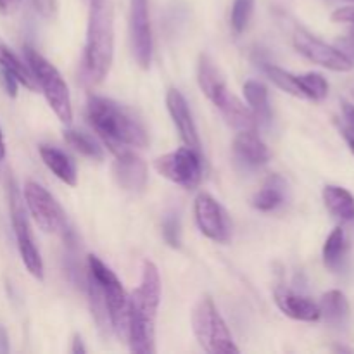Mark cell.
<instances>
[{
	"label": "cell",
	"mask_w": 354,
	"mask_h": 354,
	"mask_svg": "<svg viewBox=\"0 0 354 354\" xmlns=\"http://www.w3.org/2000/svg\"><path fill=\"white\" fill-rule=\"evenodd\" d=\"M292 44L299 54H303L304 57L310 59L315 64H320L324 68L339 73H346L353 69V61L344 52L318 40L317 37L310 35L308 31L297 30L294 33Z\"/></svg>",
	"instance_id": "obj_10"
},
{
	"label": "cell",
	"mask_w": 354,
	"mask_h": 354,
	"mask_svg": "<svg viewBox=\"0 0 354 354\" xmlns=\"http://www.w3.org/2000/svg\"><path fill=\"white\" fill-rule=\"evenodd\" d=\"M283 199H286V182L282 176L272 175L259 189V192H256V196L252 197V206L266 213L279 207Z\"/></svg>",
	"instance_id": "obj_21"
},
{
	"label": "cell",
	"mask_w": 354,
	"mask_h": 354,
	"mask_svg": "<svg viewBox=\"0 0 354 354\" xmlns=\"http://www.w3.org/2000/svg\"><path fill=\"white\" fill-rule=\"evenodd\" d=\"M86 120L111 152L147 147L149 137L140 121L114 100L92 95L86 102Z\"/></svg>",
	"instance_id": "obj_1"
},
{
	"label": "cell",
	"mask_w": 354,
	"mask_h": 354,
	"mask_svg": "<svg viewBox=\"0 0 354 354\" xmlns=\"http://www.w3.org/2000/svg\"><path fill=\"white\" fill-rule=\"evenodd\" d=\"M114 178L121 189L128 192H140L147 183V165L144 159L133 151L127 149L116 154V161L113 165Z\"/></svg>",
	"instance_id": "obj_14"
},
{
	"label": "cell",
	"mask_w": 354,
	"mask_h": 354,
	"mask_svg": "<svg viewBox=\"0 0 354 354\" xmlns=\"http://www.w3.org/2000/svg\"><path fill=\"white\" fill-rule=\"evenodd\" d=\"M6 2H7V10H12V9H16V7L19 6L23 0H6Z\"/></svg>",
	"instance_id": "obj_38"
},
{
	"label": "cell",
	"mask_w": 354,
	"mask_h": 354,
	"mask_svg": "<svg viewBox=\"0 0 354 354\" xmlns=\"http://www.w3.org/2000/svg\"><path fill=\"white\" fill-rule=\"evenodd\" d=\"M154 166L159 175H162L176 185L185 187V189H196L203 178L201 152L194 151L187 145L158 158Z\"/></svg>",
	"instance_id": "obj_8"
},
{
	"label": "cell",
	"mask_w": 354,
	"mask_h": 354,
	"mask_svg": "<svg viewBox=\"0 0 354 354\" xmlns=\"http://www.w3.org/2000/svg\"><path fill=\"white\" fill-rule=\"evenodd\" d=\"M0 68H2L3 71L16 76L17 82H19L21 85L26 86V88L37 90V82H35V76L31 75L28 64H24V62L3 44H0Z\"/></svg>",
	"instance_id": "obj_23"
},
{
	"label": "cell",
	"mask_w": 354,
	"mask_h": 354,
	"mask_svg": "<svg viewBox=\"0 0 354 354\" xmlns=\"http://www.w3.org/2000/svg\"><path fill=\"white\" fill-rule=\"evenodd\" d=\"M324 201L327 209L342 221H354V196L339 185H327L324 189Z\"/></svg>",
	"instance_id": "obj_20"
},
{
	"label": "cell",
	"mask_w": 354,
	"mask_h": 354,
	"mask_svg": "<svg viewBox=\"0 0 354 354\" xmlns=\"http://www.w3.org/2000/svg\"><path fill=\"white\" fill-rule=\"evenodd\" d=\"M192 328L201 348L209 354L239 353L227 324L218 313L213 299L204 296L196 304L192 313Z\"/></svg>",
	"instance_id": "obj_6"
},
{
	"label": "cell",
	"mask_w": 354,
	"mask_h": 354,
	"mask_svg": "<svg viewBox=\"0 0 354 354\" xmlns=\"http://www.w3.org/2000/svg\"><path fill=\"white\" fill-rule=\"evenodd\" d=\"M24 57H26V64L30 68L31 75L35 76V82H37V85H40L41 92H44L45 99H47L48 106L52 107L55 116L62 123H71V97H69L68 85L62 80L57 68L50 64L44 55L38 54L35 48L28 47V45L24 47Z\"/></svg>",
	"instance_id": "obj_4"
},
{
	"label": "cell",
	"mask_w": 354,
	"mask_h": 354,
	"mask_svg": "<svg viewBox=\"0 0 354 354\" xmlns=\"http://www.w3.org/2000/svg\"><path fill=\"white\" fill-rule=\"evenodd\" d=\"M0 351H7V334L2 327H0Z\"/></svg>",
	"instance_id": "obj_36"
},
{
	"label": "cell",
	"mask_w": 354,
	"mask_h": 354,
	"mask_svg": "<svg viewBox=\"0 0 354 354\" xmlns=\"http://www.w3.org/2000/svg\"><path fill=\"white\" fill-rule=\"evenodd\" d=\"M263 71H265L266 75H268V78L272 80L279 88H282L283 92L290 93V95L303 97L299 82H297V75H292V73L286 71V69L279 68V66L275 64H268V62L263 64Z\"/></svg>",
	"instance_id": "obj_27"
},
{
	"label": "cell",
	"mask_w": 354,
	"mask_h": 354,
	"mask_svg": "<svg viewBox=\"0 0 354 354\" xmlns=\"http://www.w3.org/2000/svg\"><path fill=\"white\" fill-rule=\"evenodd\" d=\"M64 140L68 142L76 152L85 156V158L95 159V161H100V159L104 158L102 147H99V144H97L90 135L82 133V131H76V130H66Z\"/></svg>",
	"instance_id": "obj_25"
},
{
	"label": "cell",
	"mask_w": 354,
	"mask_h": 354,
	"mask_svg": "<svg viewBox=\"0 0 354 354\" xmlns=\"http://www.w3.org/2000/svg\"><path fill=\"white\" fill-rule=\"evenodd\" d=\"M275 301L277 306L280 308L283 315H287L292 320L299 322H318L322 318L320 306L313 303L308 297L294 294L290 290L277 289L275 290Z\"/></svg>",
	"instance_id": "obj_16"
},
{
	"label": "cell",
	"mask_w": 354,
	"mask_h": 354,
	"mask_svg": "<svg viewBox=\"0 0 354 354\" xmlns=\"http://www.w3.org/2000/svg\"><path fill=\"white\" fill-rule=\"evenodd\" d=\"M85 2H86V3H90V2H92V0H85Z\"/></svg>",
	"instance_id": "obj_39"
},
{
	"label": "cell",
	"mask_w": 354,
	"mask_h": 354,
	"mask_svg": "<svg viewBox=\"0 0 354 354\" xmlns=\"http://www.w3.org/2000/svg\"><path fill=\"white\" fill-rule=\"evenodd\" d=\"M235 156L248 166H261L268 162L270 151L256 131H239L234 142Z\"/></svg>",
	"instance_id": "obj_17"
},
{
	"label": "cell",
	"mask_w": 354,
	"mask_h": 354,
	"mask_svg": "<svg viewBox=\"0 0 354 354\" xmlns=\"http://www.w3.org/2000/svg\"><path fill=\"white\" fill-rule=\"evenodd\" d=\"M342 113H344L346 123L354 128V106L349 102H342Z\"/></svg>",
	"instance_id": "obj_34"
},
{
	"label": "cell",
	"mask_w": 354,
	"mask_h": 354,
	"mask_svg": "<svg viewBox=\"0 0 354 354\" xmlns=\"http://www.w3.org/2000/svg\"><path fill=\"white\" fill-rule=\"evenodd\" d=\"M162 235H165L166 242L173 248H178L180 245V223L176 218H168L162 225Z\"/></svg>",
	"instance_id": "obj_29"
},
{
	"label": "cell",
	"mask_w": 354,
	"mask_h": 354,
	"mask_svg": "<svg viewBox=\"0 0 354 354\" xmlns=\"http://www.w3.org/2000/svg\"><path fill=\"white\" fill-rule=\"evenodd\" d=\"M244 95L249 104V109L252 111L258 123H270V120H272V107H270L268 100V88L261 82L251 80V82H245Z\"/></svg>",
	"instance_id": "obj_22"
},
{
	"label": "cell",
	"mask_w": 354,
	"mask_h": 354,
	"mask_svg": "<svg viewBox=\"0 0 354 354\" xmlns=\"http://www.w3.org/2000/svg\"><path fill=\"white\" fill-rule=\"evenodd\" d=\"M197 82H199V86L204 92V95H206L221 113H225V111L237 100V97H235L234 93H230V90H228L220 69L214 66V62L211 61L207 55H201L199 59V66H197Z\"/></svg>",
	"instance_id": "obj_13"
},
{
	"label": "cell",
	"mask_w": 354,
	"mask_h": 354,
	"mask_svg": "<svg viewBox=\"0 0 354 354\" xmlns=\"http://www.w3.org/2000/svg\"><path fill=\"white\" fill-rule=\"evenodd\" d=\"M9 207H10V220H12L14 234H16L17 249H19L21 259H23L24 266L28 272L35 277V279H44V261H41L40 251H38L37 244H35L33 234H31L30 223H28V216L24 213V206L21 203L19 192H17L14 182L9 187Z\"/></svg>",
	"instance_id": "obj_7"
},
{
	"label": "cell",
	"mask_w": 354,
	"mask_h": 354,
	"mask_svg": "<svg viewBox=\"0 0 354 354\" xmlns=\"http://www.w3.org/2000/svg\"><path fill=\"white\" fill-rule=\"evenodd\" d=\"M24 201L38 227L47 234H59L66 230V214L57 201L47 189L37 182L24 185Z\"/></svg>",
	"instance_id": "obj_9"
},
{
	"label": "cell",
	"mask_w": 354,
	"mask_h": 354,
	"mask_svg": "<svg viewBox=\"0 0 354 354\" xmlns=\"http://www.w3.org/2000/svg\"><path fill=\"white\" fill-rule=\"evenodd\" d=\"M332 19L335 23H346L353 28V33H354V7H341V9L335 10L332 14Z\"/></svg>",
	"instance_id": "obj_31"
},
{
	"label": "cell",
	"mask_w": 354,
	"mask_h": 354,
	"mask_svg": "<svg viewBox=\"0 0 354 354\" xmlns=\"http://www.w3.org/2000/svg\"><path fill=\"white\" fill-rule=\"evenodd\" d=\"M254 2L256 0H234L230 23L237 35L244 33L245 28H248L252 12H254Z\"/></svg>",
	"instance_id": "obj_28"
},
{
	"label": "cell",
	"mask_w": 354,
	"mask_h": 354,
	"mask_svg": "<svg viewBox=\"0 0 354 354\" xmlns=\"http://www.w3.org/2000/svg\"><path fill=\"white\" fill-rule=\"evenodd\" d=\"M71 353H75V354H78V353H86V349H85V346H83L82 337H80V335H75V341H73Z\"/></svg>",
	"instance_id": "obj_35"
},
{
	"label": "cell",
	"mask_w": 354,
	"mask_h": 354,
	"mask_svg": "<svg viewBox=\"0 0 354 354\" xmlns=\"http://www.w3.org/2000/svg\"><path fill=\"white\" fill-rule=\"evenodd\" d=\"M161 301V279L152 261H145L142 268L140 286L130 296L127 342L131 353L154 354L156 317Z\"/></svg>",
	"instance_id": "obj_2"
},
{
	"label": "cell",
	"mask_w": 354,
	"mask_h": 354,
	"mask_svg": "<svg viewBox=\"0 0 354 354\" xmlns=\"http://www.w3.org/2000/svg\"><path fill=\"white\" fill-rule=\"evenodd\" d=\"M166 106H168L169 116H171L183 144L187 147L194 149V151L201 152V138L199 133H197L196 123L192 120V114H190L185 97L176 88H171L168 92V95H166Z\"/></svg>",
	"instance_id": "obj_15"
},
{
	"label": "cell",
	"mask_w": 354,
	"mask_h": 354,
	"mask_svg": "<svg viewBox=\"0 0 354 354\" xmlns=\"http://www.w3.org/2000/svg\"><path fill=\"white\" fill-rule=\"evenodd\" d=\"M88 28L83 68L86 78L92 83H100L109 73L114 55V24L111 0H92L88 3Z\"/></svg>",
	"instance_id": "obj_3"
},
{
	"label": "cell",
	"mask_w": 354,
	"mask_h": 354,
	"mask_svg": "<svg viewBox=\"0 0 354 354\" xmlns=\"http://www.w3.org/2000/svg\"><path fill=\"white\" fill-rule=\"evenodd\" d=\"M297 82H299L301 92H303V99L320 102V100H324L328 95V82L320 73L297 75Z\"/></svg>",
	"instance_id": "obj_26"
},
{
	"label": "cell",
	"mask_w": 354,
	"mask_h": 354,
	"mask_svg": "<svg viewBox=\"0 0 354 354\" xmlns=\"http://www.w3.org/2000/svg\"><path fill=\"white\" fill-rule=\"evenodd\" d=\"M346 251H348V241H346L344 230L341 227L334 228L324 245L325 266L330 270H337L342 265V261H344Z\"/></svg>",
	"instance_id": "obj_24"
},
{
	"label": "cell",
	"mask_w": 354,
	"mask_h": 354,
	"mask_svg": "<svg viewBox=\"0 0 354 354\" xmlns=\"http://www.w3.org/2000/svg\"><path fill=\"white\" fill-rule=\"evenodd\" d=\"M31 6L44 17H52L57 12V0H31Z\"/></svg>",
	"instance_id": "obj_30"
},
{
	"label": "cell",
	"mask_w": 354,
	"mask_h": 354,
	"mask_svg": "<svg viewBox=\"0 0 354 354\" xmlns=\"http://www.w3.org/2000/svg\"><path fill=\"white\" fill-rule=\"evenodd\" d=\"M339 130H341L346 144L349 145V149H351V152L354 154V128H351L348 123H346V124H339Z\"/></svg>",
	"instance_id": "obj_33"
},
{
	"label": "cell",
	"mask_w": 354,
	"mask_h": 354,
	"mask_svg": "<svg viewBox=\"0 0 354 354\" xmlns=\"http://www.w3.org/2000/svg\"><path fill=\"white\" fill-rule=\"evenodd\" d=\"M194 213H196L197 227L207 239L220 244L230 241L232 227L228 214L213 196L201 192L194 203Z\"/></svg>",
	"instance_id": "obj_11"
},
{
	"label": "cell",
	"mask_w": 354,
	"mask_h": 354,
	"mask_svg": "<svg viewBox=\"0 0 354 354\" xmlns=\"http://www.w3.org/2000/svg\"><path fill=\"white\" fill-rule=\"evenodd\" d=\"M6 158V144H3V135L2 130H0V159Z\"/></svg>",
	"instance_id": "obj_37"
},
{
	"label": "cell",
	"mask_w": 354,
	"mask_h": 354,
	"mask_svg": "<svg viewBox=\"0 0 354 354\" xmlns=\"http://www.w3.org/2000/svg\"><path fill=\"white\" fill-rule=\"evenodd\" d=\"M88 273L97 280L109 313L111 330L127 342L128 335V313H130V296L124 290L114 272H111L97 256H88Z\"/></svg>",
	"instance_id": "obj_5"
},
{
	"label": "cell",
	"mask_w": 354,
	"mask_h": 354,
	"mask_svg": "<svg viewBox=\"0 0 354 354\" xmlns=\"http://www.w3.org/2000/svg\"><path fill=\"white\" fill-rule=\"evenodd\" d=\"M320 315L332 327H342L349 318V303L341 290H328L322 297Z\"/></svg>",
	"instance_id": "obj_19"
},
{
	"label": "cell",
	"mask_w": 354,
	"mask_h": 354,
	"mask_svg": "<svg viewBox=\"0 0 354 354\" xmlns=\"http://www.w3.org/2000/svg\"><path fill=\"white\" fill-rule=\"evenodd\" d=\"M2 83H3V86H6V90H7V93H9L10 97H16V93H17V80H16V76L14 75H10V73H7V71H3L2 69Z\"/></svg>",
	"instance_id": "obj_32"
},
{
	"label": "cell",
	"mask_w": 354,
	"mask_h": 354,
	"mask_svg": "<svg viewBox=\"0 0 354 354\" xmlns=\"http://www.w3.org/2000/svg\"><path fill=\"white\" fill-rule=\"evenodd\" d=\"M40 156H41V161L45 162L48 169L57 176L61 182H64L66 185H76V166L68 156L64 154L62 151H59L57 147H52V145H40Z\"/></svg>",
	"instance_id": "obj_18"
},
{
	"label": "cell",
	"mask_w": 354,
	"mask_h": 354,
	"mask_svg": "<svg viewBox=\"0 0 354 354\" xmlns=\"http://www.w3.org/2000/svg\"><path fill=\"white\" fill-rule=\"evenodd\" d=\"M130 40L135 59L142 68L147 69L152 59L149 0H130Z\"/></svg>",
	"instance_id": "obj_12"
}]
</instances>
